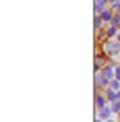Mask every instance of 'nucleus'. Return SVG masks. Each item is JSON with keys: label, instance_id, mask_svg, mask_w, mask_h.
Segmentation results:
<instances>
[{"label": "nucleus", "instance_id": "nucleus-5", "mask_svg": "<svg viewBox=\"0 0 120 122\" xmlns=\"http://www.w3.org/2000/svg\"><path fill=\"white\" fill-rule=\"evenodd\" d=\"M108 87H110V89H114V91H120V79H112Z\"/></svg>", "mask_w": 120, "mask_h": 122}, {"label": "nucleus", "instance_id": "nucleus-8", "mask_svg": "<svg viewBox=\"0 0 120 122\" xmlns=\"http://www.w3.org/2000/svg\"><path fill=\"white\" fill-rule=\"evenodd\" d=\"M108 2H110V6H112V4H114V2H118V0H108Z\"/></svg>", "mask_w": 120, "mask_h": 122}, {"label": "nucleus", "instance_id": "nucleus-4", "mask_svg": "<svg viewBox=\"0 0 120 122\" xmlns=\"http://www.w3.org/2000/svg\"><path fill=\"white\" fill-rule=\"evenodd\" d=\"M104 93H106V97H108V102H110V103H114V102H118V99H120L118 91L110 89V87H108V89H104Z\"/></svg>", "mask_w": 120, "mask_h": 122}, {"label": "nucleus", "instance_id": "nucleus-3", "mask_svg": "<svg viewBox=\"0 0 120 122\" xmlns=\"http://www.w3.org/2000/svg\"><path fill=\"white\" fill-rule=\"evenodd\" d=\"M114 15H116V13H114V8L108 6V8H104V10L99 13V17L104 19V23L108 25V23H112V21H114Z\"/></svg>", "mask_w": 120, "mask_h": 122}, {"label": "nucleus", "instance_id": "nucleus-2", "mask_svg": "<svg viewBox=\"0 0 120 122\" xmlns=\"http://www.w3.org/2000/svg\"><path fill=\"white\" fill-rule=\"evenodd\" d=\"M95 116L97 118H101V120H108V118H114V108H112V103H108V106H104V108L99 110H95Z\"/></svg>", "mask_w": 120, "mask_h": 122}, {"label": "nucleus", "instance_id": "nucleus-6", "mask_svg": "<svg viewBox=\"0 0 120 122\" xmlns=\"http://www.w3.org/2000/svg\"><path fill=\"white\" fill-rule=\"evenodd\" d=\"M112 8H114V13H120V0H118V2H114Z\"/></svg>", "mask_w": 120, "mask_h": 122}, {"label": "nucleus", "instance_id": "nucleus-9", "mask_svg": "<svg viewBox=\"0 0 120 122\" xmlns=\"http://www.w3.org/2000/svg\"><path fill=\"white\" fill-rule=\"evenodd\" d=\"M116 39H118V41H120V31H118V35H116Z\"/></svg>", "mask_w": 120, "mask_h": 122}, {"label": "nucleus", "instance_id": "nucleus-1", "mask_svg": "<svg viewBox=\"0 0 120 122\" xmlns=\"http://www.w3.org/2000/svg\"><path fill=\"white\" fill-rule=\"evenodd\" d=\"M108 62H110V56H106V54L97 48V50H95V58H93V71H101Z\"/></svg>", "mask_w": 120, "mask_h": 122}, {"label": "nucleus", "instance_id": "nucleus-7", "mask_svg": "<svg viewBox=\"0 0 120 122\" xmlns=\"http://www.w3.org/2000/svg\"><path fill=\"white\" fill-rule=\"evenodd\" d=\"M93 122H104V120H101V118H97V116H95V118H93Z\"/></svg>", "mask_w": 120, "mask_h": 122}]
</instances>
